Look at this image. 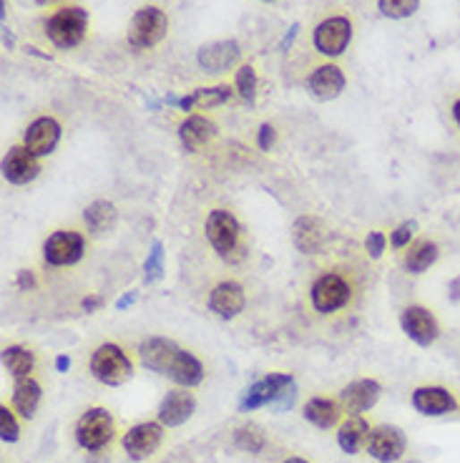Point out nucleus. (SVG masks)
I'll use <instances>...</instances> for the list:
<instances>
[{"label": "nucleus", "instance_id": "nucleus-1", "mask_svg": "<svg viewBox=\"0 0 460 463\" xmlns=\"http://www.w3.org/2000/svg\"><path fill=\"white\" fill-rule=\"evenodd\" d=\"M207 237L226 262H239L244 257V247L239 244V222L232 212L214 210L207 219Z\"/></svg>", "mask_w": 460, "mask_h": 463}, {"label": "nucleus", "instance_id": "nucleus-2", "mask_svg": "<svg viewBox=\"0 0 460 463\" xmlns=\"http://www.w3.org/2000/svg\"><path fill=\"white\" fill-rule=\"evenodd\" d=\"M86 28H89V13L79 5H71L51 15V21L46 23V33L58 48H73L83 40Z\"/></svg>", "mask_w": 460, "mask_h": 463}, {"label": "nucleus", "instance_id": "nucleus-3", "mask_svg": "<svg viewBox=\"0 0 460 463\" xmlns=\"http://www.w3.org/2000/svg\"><path fill=\"white\" fill-rule=\"evenodd\" d=\"M91 373L104 385H121L132 378V360L119 345H101L91 357Z\"/></svg>", "mask_w": 460, "mask_h": 463}, {"label": "nucleus", "instance_id": "nucleus-4", "mask_svg": "<svg viewBox=\"0 0 460 463\" xmlns=\"http://www.w3.org/2000/svg\"><path fill=\"white\" fill-rule=\"evenodd\" d=\"M166 28H169V21L164 11H158L154 5L141 8L133 15L132 26H129V43L133 48H151L166 36Z\"/></svg>", "mask_w": 460, "mask_h": 463}, {"label": "nucleus", "instance_id": "nucleus-5", "mask_svg": "<svg viewBox=\"0 0 460 463\" xmlns=\"http://www.w3.org/2000/svg\"><path fill=\"white\" fill-rule=\"evenodd\" d=\"M114 436V418L104 408H91L81 416L76 425V441L86 450H101Z\"/></svg>", "mask_w": 460, "mask_h": 463}, {"label": "nucleus", "instance_id": "nucleus-6", "mask_svg": "<svg viewBox=\"0 0 460 463\" xmlns=\"http://www.w3.org/2000/svg\"><path fill=\"white\" fill-rule=\"evenodd\" d=\"M405 433L395 425H378L372 428L368 436V450L372 459H378L382 463H395L397 459H403L405 453Z\"/></svg>", "mask_w": 460, "mask_h": 463}, {"label": "nucleus", "instance_id": "nucleus-7", "mask_svg": "<svg viewBox=\"0 0 460 463\" xmlns=\"http://www.w3.org/2000/svg\"><path fill=\"white\" fill-rule=\"evenodd\" d=\"M83 237L79 232H55L43 244V257L53 267L76 265L83 257Z\"/></svg>", "mask_w": 460, "mask_h": 463}, {"label": "nucleus", "instance_id": "nucleus-8", "mask_svg": "<svg viewBox=\"0 0 460 463\" xmlns=\"http://www.w3.org/2000/svg\"><path fill=\"white\" fill-rule=\"evenodd\" d=\"M182 353H184V350L174 343V340H166V338H149V340L141 343V347H139L141 363H144L149 371L161 373V375H171V371H174V365L179 363Z\"/></svg>", "mask_w": 460, "mask_h": 463}, {"label": "nucleus", "instance_id": "nucleus-9", "mask_svg": "<svg viewBox=\"0 0 460 463\" xmlns=\"http://www.w3.org/2000/svg\"><path fill=\"white\" fill-rule=\"evenodd\" d=\"M400 325L408 335L413 343H418L421 347H428L438 340L440 335V328H438V320L433 318L430 310H425L421 304H410L403 310V318H400Z\"/></svg>", "mask_w": 460, "mask_h": 463}, {"label": "nucleus", "instance_id": "nucleus-10", "mask_svg": "<svg viewBox=\"0 0 460 463\" xmlns=\"http://www.w3.org/2000/svg\"><path fill=\"white\" fill-rule=\"evenodd\" d=\"M353 39V26L347 18H328L315 30V46L322 56H340Z\"/></svg>", "mask_w": 460, "mask_h": 463}, {"label": "nucleus", "instance_id": "nucleus-11", "mask_svg": "<svg viewBox=\"0 0 460 463\" xmlns=\"http://www.w3.org/2000/svg\"><path fill=\"white\" fill-rule=\"evenodd\" d=\"M292 388V378L290 375H267L262 381L251 385L247 390V396L242 400V410H254L262 408L267 403H275V400H282L287 398Z\"/></svg>", "mask_w": 460, "mask_h": 463}, {"label": "nucleus", "instance_id": "nucleus-12", "mask_svg": "<svg viewBox=\"0 0 460 463\" xmlns=\"http://www.w3.org/2000/svg\"><path fill=\"white\" fill-rule=\"evenodd\" d=\"M350 300V287L340 275H322L312 285V304L317 313H335Z\"/></svg>", "mask_w": 460, "mask_h": 463}, {"label": "nucleus", "instance_id": "nucleus-13", "mask_svg": "<svg viewBox=\"0 0 460 463\" xmlns=\"http://www.w3.org/2000/svg\"><path fill=\"white\" fill-rule=\"evenodd\" d=\"M40 167L36 161V154H30L26 146H13L5 159H3V176L11 184H28L38 176Z\"/></svg>", "mask_w": 460, "mask_h": 463}, {"label": "nucleus", "instance_id": "nucleus-14", "mask_svg": "<svg viewBox=\"0 0 460 463\" xmlns=\"http://www.w3.org/2000/svg\"><path fill=\"white\" fill-rule=\"evenodd\" d=\"M161 436L164 433H161V425L158 424H139L124 436V449H126V453L132 456L133 461H141V459H149L158 449Z\"/></svg>", "mask_w": 460, "mask_h": 463}, {"label": "nucleus", "instance_id": "nucleus-15", "mask_svg": "<svg viewBox=\"0 0 460 463\" xmlns=\"http://www.w3.org/2000/svg\"><path fill=\"white\" fill-rule=\"evenodd\" d=\"M194 408H197V400L189 390H171L158 406V424L176 428V425L186 424L192 418Z\"/></svg>", "mask_w": 460, "mask_h": 463}, {"label": "nucleus", "instance_id": "nucleus-16", "mask_svg": "<svg viewBox=\"0 0 460 463\" xmlns=\"http://www.w3.org/2000/svg\"><path fill=\"white\" fill-rule=\"evenodd\" d=\"M58 139H61L58 121L43 116V119H36L28 126L26 149L30 154H36V157H46V154H51L53 149H55Z\"/></svg>", "mask_w": 460, "mask_h": 463}, {"label": "nucleus", "instance_id": "nucleus-17", "mask_svg": "<svg viewBox=\"0 0 460 463\" xmlns=\"http://www.w3.org/2000/svg\"><path fill=\"white\" fill-rule=\"evenodd\" d=\"M239 54L242 51H239L237 40H217V43H209V46H204L199 51L197 61L204 71L219 73V71H226L229 66H234Z\"/></svg>", "mask_w": 460, "mask_h": 463}, {"label": "nucleus", "instance_id": "nucleus-18", "mask_svg": "<svg viewBox=\"0 0 460 463\" xmlns=\"http://www.w3.org/2000/svg\"><path fill=\"white\" fill-rule=\"evenodd\" d=\"M244 303H247L244 300V290L239 287L237 282H222L209 295L211 313H217L224 320L237 318L239 313L244 310Z\"/></svg>", "mask_w": 460, "mask_h": 463}, {"label": "nucleus", "instance_id": "nucleus-19", "mask_svg": "<svg viewBox=\"0 0 460 463\" xmlns=\"http://www.w3.org/2000/svg\"><path fill=\"white\" fill-rule=\"evenodd\" d=\"M413 406L422 416H446L456 410V398L450 396L446 388L428 385V388H418L413 393Z\"/></svg>", "mask_w": 460, "mask_h": 463}, {"label": "nucleus", "instance_id": "nucleus-20", "mask_svg": "<svg viewBox=\"0 0 460 463\" xmlns=\"http://www.w3.org/2000/svg\"><path fill=\"white\" fill-rule=\"evenodd\" d=\"M380 398V383L378 381H357V383L347 385L340 393V400L350 413H362V410L372 408Z\"/></svg>", "mask_w": 460, "mask_h": 463}, {"label": "nucleus", "instance_id": "nucleus-21", "mask_svg": "<svg viewBox=\"0 0 460 463\" xmlns=\"http://www.w3.org/2000/svg\"><path fill=\"white\" fill-rule=\"evenodd\" d=\"M342 89H345V76L337 66H319L310 76V91L315 93L319 101L337 99Z\"/></svg>", "mask_w": 460, "mask_h": 463}, {"label": "nucleus", "instance_id": "nucleus-22", "mask_svg": "<svg viewBox=\"0 0 460 463\" xmlns=\"http://www.w3.org/2000/svg\"><path fill=\"white\" fill-rule=\"evenodd\" d=\"M214 133H217V126L204 116H189L179 126V139H182L186 151H199L209 139H214Z\"/></svg>", "mask_w": 460, "mask_h": 463}, {"label": "nucleus", "instance_id": "nucleus-23", "mask_svg": "<svg viewBox=\"0 0 460 463\" xmlns=\"http://www.w3.org/2000/svg\"><path fill=\"white\" fill-rule=\"evenodd\" d=\"M292 237H294V244L300 247V252H304V254H315V252L322 247L325 232H322V225H319L317 219H312V217H302V219L294 222Z\"/></svg>", "mask_w": 460, "mask_h": 463}, {"label": "nucleus", "instance_id": "nucleus-24", "mask_svg": "<svg viewBox=\"0 0 460 463\" xmlns=\"http://www.w3.org/2000/svg\"><path fill=\"white\" fill-rule=\"evenodd\" d=\"M40 403V385L33 378H18L13 393V406L23 418H33Z\"/></svg>", "mask_w": 460, "mask_h": 463}, {"label": "nucleus", "instance_id": "nucleus-25", "mask_svg": "<svg viewBox=\"0 0 460 463\" xmlns=\"http://www.w3.org/2000/svg\"><path fill=\"white\" fill-rule=\"evenodd\" d=\"M83 219H86V225L91 232L96 235H101V232H108L111 227L116 225V207L111 204V201H104V199H98V201H93L86 207V212H83Z\"/></svg>", "mask_w": 460, "mask_h": 463}, {"label": "nucleus", "instance_id": "nucleus-26", "mask_svg": "<svg viewBox=\"0 0 460 463\" xmlns=\"http://www.w3.org/2000/svg\"><path fill=\"white\" fill-rule=\"evenodd\" d=\"M435 260H438V244L425 239V242H415V244L410 247L405 260H403V265H405V270L413 272V275H422L428 267L433 265Z\"/></svg>", "mask_w": 460, "mask_h": 463}, {"label": "nucleus", "instance_id": "nucleus-27", "mask_svg": "<svg viewBox=\"0 0 460 463\" xmlns=\"http://www.w3.org/2000/svg\"><path fill=\"white\" fill-rule=\"evenodd\" d=\"M368 436V424H365L360 416H350V418L340 425L337 443H340V449L345 450V453H357V449L362 446V441Z\"/></svg>", "mask_w": 460, "mask_h": 463}, {"label": "nucleus", "instance_id": "nucleus-28", "mask_svg": "<svg viewBox=\"0 0 460 463\" xmlns=\"http://www.w3.org/2000/svg\"><path fill=\"white\" fill-rule=\"evenodd\" d=\"M169 378L174 383L184 385V388H194V385H199L204 381V368H201V363H199L197 357L184 350L182 357H179V363L174 365Z\"/></svg>", "mask_w": 460, "mask_h": 463}, {"label": "nucleus", "instance_id": "nucleus-29", "mask_svg": "<svg viewBox=\"0 0 460 463\" xmlns=\"http://www.w3.org/2000/svg\"><path fill=\"white\" fill-rule=\"evenodd\" d=\"M232 96L229 86H217V89H197L192 96H186L179 101V107L184 111H192V108H209V107H219L224 104L226 99Z\"/></svg>", "mask_w": 460, "mask_h": 463}, {"label": "nucleus", "instance_id": "nucleus-30", "mask_svg": "<svg viewBox=\"0 0 460 463\" xmlns=\"http://www.w3.org/2000/svg\"><path fill=\"white\" fill-rule=\"evenodd\" d=\"M304 418L317 428H332L337 424V406L332 400H325V398H312L304 406Z\"/></svg>", "mask_w": 460, "mask_h": 463}, {"label": "nucleus", "instance_id": "nucleus-31", "mask_svg": "<svg viewBox=\"0 0 460 463\" xmlns=\"http://www.w3.org/2000/svg\"><path fill=\"white\" fill-rule=\"evenodd\" d=\"M33 363H36V357L26 347L13 345V347L3 350V365H5V371L11 373L13 378H28V373L33 371Z\"/></svg>", "mask_w": 460, "mask_h": 463}, {"label": "nucleus", "instance_id": "nucleus-32", "mask_svg": "<svg viewBox=\"0 0 460 463\" xmlns=\"http://www.w3.org/2000/svg\"><path fill=\"white\" fill-rule=\"evenodd\" d=\"M234 443L242 450H250V453H260L264 449V433L257 425H242L234 433Z\"/></svg>", "mask_w": 460, "mask_h": 463}, {"label": "nucleus", "instance_id": "nucleus-33", "mask_svg": "<svg viewBox=\"0 0 460 463\" xmlns=\"http://www.w3.org/2000/svg\"><path fill=\"white\" fill-rule=\"evenodd\" d=\"M378 5L388 18H410L418 11V0H378Z\"/></svg>", "mask_w": 460, "mask_h": 463}, {"label": "nucleus", "instance_id": "nucleus-34", "mask_svg": "<svg viewBox=\"0 0 460 463\" xmlns=\"http://www.w3.org/2000/svg\"><path fill=\"white\" fill-rule=\"evenodd\" d=\"M144 272H146V282H157V279L164 275V247H161V242H154V244H151V252H149V260H146Z\"/></svg>", "mask_w": 460, "mask_h": 463}, {"label": "nucleus", "instance_id": "nucleus-35", "mask_svg": "<svg viewBox=\"0 0 460 463\" xmlns=\"http://www.w3.org/2000/svg\"><path fill=\"white\" fill-rule=\"evenodd\" d=\"M237 89L242 93L244 101H254V93H257V73L254 68L244 66L237 71Z\"/></svg>", "mask_w": 460, "mask_h": 463}, {"label": "nucleus", "instance_id": "nucleus-36", "mask_svg": "<svg viewBox=\"0 0 460 463\" xmlns=\"http://www.w3.org/2000/svg\"><path fill=\"white\" fill-rule=\"evenodd\" d=\"M0 438H3L5 443L18 441V424H15L13 413L8 408H0Z\"/></svg>", "mask_w": 460, "mask_h": 463}, {"label": "nucleus", "instance_id": "nucleus-37", "mask_svg": "<svg viewBox=\"0 0 460 463\" xmlns=\"http://www.w3.org/2000/svg\"><path fill=\"white\" fill-rule=\"evenodd\" d=\"M415 229H418V225H415V222H403V225L397 227L393 235H390V242H393V247H397V250L408 247L410 239H413V235H415Z\"/></svg>", "mask_w": 460, "mask_h": 463}, {"label": "nucleus", "instance_id": "nucleus-38", "mask_svg": "<svg viewBox=\"0 0 460 463\" xmlns=\"http://www.w3.org/2000/svg\"><path fill=\"white\" fill-rule=\"evenodd\" d=\"M365 247H368L370 257H380L382 252H385V237H382L380 232H370V237L365 239Z\"/></svg>", "mask_w": 460, "mask_h": 463}, {"label": "nucleus", "instance_id": "nucleus-39", "mask_svg": "<svg viewBox=\"0 0 460 463\" xmlns=\"http://www.w3.org/2000/svg\"><path fill=\"white\" fill-rule=\"evenodd\" d=\"M257 144H260V149H269V146L275 144V129L269 126V124H264L262 129H260V136H257Z\"/></svg>", "mask_w": 460, "mask_h": 463}, {"label": "nucleus", "instance_id": "nucleus-40", "mask_svg": "<svg viewBox=\"0 0 460 463\" xmlns=\"http://www.w3.org/2000/svg\"><path fill=\"white\" fill-rule=\"evenodd\" d=\"M18 287L21 290H30V287H36V279L30 275V270H21L18 272Z\"/></svg>", "mask_w": 460, "mask_h": 463}, {"label": "nucleus", "instance_id": "nucleus-41", "mask_svg": "<svg viewBox=\"0 0 460 463\" xmlns=\"http://www.w3.org/2000/svg\"><path fill=\"white\" fill-rule=\"evenodd\" d=\"M447 295H450V300L453 303H458L460 300V278H456L450 282V287H447Z\"/></svg>", "mask_w": 460, "mask_h": 463}, {"label": "nucleus", "instance_id": "nucleus-42", "mask_svg": "<svg viewBox=\"0 0 460 463\" xmlns=\"http://www.w3.org/2000/svg\"><path fill=\"white\" fill-rule=\"evenodd\" d=\"M71 368V360H68L66 356H61V357H55V371H68Z\"/></svg>", "mask_w": 460, "mask_h": 463}, {"label": "nucleus", "instance_id": "nucleus-43", "mask_svg": "<svg viewBox=\"0 0 460 463\" xmlns=\"http://www.w3.org/2000/svg\"><path fill=\"white\" fill-rule=\"evenodd\" d=\"M98 304H101L98 297H86V300H83V310H89V313H91V310H96Z\"/></svg>", "mask_w": 460, "mask_h": 463}, {"label": "nucleus", "instance_id": "nucleus-44", "mask_svg": "<svg viewBox=\"0 0 460 463\" xmlns=\"http://www.w3.org/2000/svg\"><path fill=\"white\" fill-rule=\"evenodd\" d=\"M133 300H136V295H126V297H121L119 303H116V307H119V310H124V307H126V304H132Z\"/></svg>", "mask_w": 460, "mask_h": 463}, {"label": "nucleus", "instance_id": "nucleus-45", "mask_svg": "<svg viewBox=\"0 0 460 463\" xmlns=\"http://www.w3.org/2000/svg\"><path fill=\"white\" fill-rule=\"evenodd\" d=\"M453 119H456V124L460 126V99L456 101V107H453Z\"/></svg>", "mask_w": 460, "mask_h": 463}, {"label": "nucleus", "instance_id": "nucleus-46", "mask_svg": "<svg viewBox=\"0 0 460 463\" xmlns=\"http://www.w3.org/2000/svg\"><path fill=\"white\" fill-rule=\"evenodd\" d=\"M285 463H307V461H302V459H290V461H285Z\"/></svg>", "mask_w": 460, "mask_h": 463}, {"label": "nucleus", "instance_id": "nucleus-47", "mask_svg": "<svg viewBox=\"0 0 460 463\" xmlns=\"http://www.w3.org/2000/svg\"><path fill=\"white\" fill-rule=\"evenodd\" d=\"M410 463H421V461H410Z\"/></svg>", "mask_w": 460, "mask_h": 463}, {"label": "nucleus", "instance_id": "nucleus-48", "mask_svg": "<svg viewBox=\"0 0 460 463\" xmlns=\"http://www.w3.org/2000/svg\"><path fill=\"white\" fill-rule=\"evenodd\" d=\"M40 3H46V0H40Z\"/></svg>", "mask_w": 460, "mask_h": 463}]
</instances>
